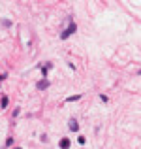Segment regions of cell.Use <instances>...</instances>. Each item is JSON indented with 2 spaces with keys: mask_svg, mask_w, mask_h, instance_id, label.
<instances>
[{
  "mask_svg": "<svg viewBox=\"0 0 141 149\" xmlns=\"http://www.w3.org/2000/svg\"><path fill=\"white\" fill-rule=\"evenodd\" d=\"M75 30H77V25H75V23H70V26L60 34V38H62V40H66V38H70L73 32H75Z\"/></svg>",
  "mask_w": 141,
  "mask_h": 149,
  "instance_id": "cell-1",
  "label": "cell"
},
{
  "mask_svg": "<svg viewBox=\"0 0 141 149\" xmlns=\"http://www.w3.org/2000/svg\"><path fill=\"white\" fill-rule=\"evenodd\" d=\"M68 128L72 132H77V130H79V123H77V119H70L68 121Z\"/></svg>",
  "mask_w": 141,
  "mask_h": 149,
  "instance_id": "cell-2",
  "label": "cell"
},
{
  "mask_svg": "<svg viewBox=\"0 0 141 149\" xmlns=\"http://www.w3.org/2000/svg\"><path fill=\"white\" fill-rule=\"evenodd\" d=\"M36 87L40 89V91H44V89H47V87H49V79H47V77H44V79H40V81L36 83Z\"/></svg>",
  "mask_w": 141,
  "mask_h": 149,
  "instance_id": "cell-3",
  "label": "cell"
},
{
  "mask_svg": "<svg viewBox=\"0 0 141 149\" xmlns=\"http://www.w3.org/2000/svg\"><path fill=\"white\" fill-rule=\"evenodd\" d=\"M58 146H60V149H70L72 142H70V138H62L60 142H58Z\"/></svg>",
  "mask_w": 141,
  "mask_h": 149,
  "instance_id": "cell-4",
  "label": "cell"
},
{
  "mask_svg": "<svg viewBox=\"0 0 141 149\" xmlns=\"http://www.w3.org/2000/svg\"><path fill=\"white\" fill-rule=\"evenodd\" d=\"M75 100H81V95H73V96H68L66 102H75Z\"/></svg>",
  "mask_w": 141,
  "mask_h": 149,
  "instance_id": "cell-5",
  "label": "cell"
},
{
  "mask_svg": "<svg viewBox=\"0 0 141 149\" xmlns=\"http://www.w3.org/2000/svg\"><path fill=\"white\" fill-rule=\"evenodd\" d=\"M0 106H2V108H8V96H2V100H0Z\"/></svg>",
  "mask_w": 141,
  "mask_h": 149,
  "instance_id": "cell-6",
  "label": "cell"
},
{
  "mask_svg": "<svg viewBox=\"0 0 141 149\" xmlns=\"http://www.w3.org/2000/svg\"><path fill=\"white\" fill-rule=\"evenodd\" d=\"M100 100H102V102H107L109 98H107V96H105V95H100Z\"/></svg>",
  "mask_w": 141,
  "mask_h": 149,
  "instance_id": "cell-7",
  "label": "cell"
},
{
  "mask_svg": "<svg viewBox=\"0 0 141 149\" xmlns=\"http://www.w3.org/2000/svg\"><path fill=\"white\" fill-rule=\"evenodd\" d=\"M4 77H6V74H0V79H4Z\"/></svg>",
  "mask_w": 141,
  "mask_h": 149,
  "instance_id": "cell-8",
  "label": "cell"
}]
</instances>
